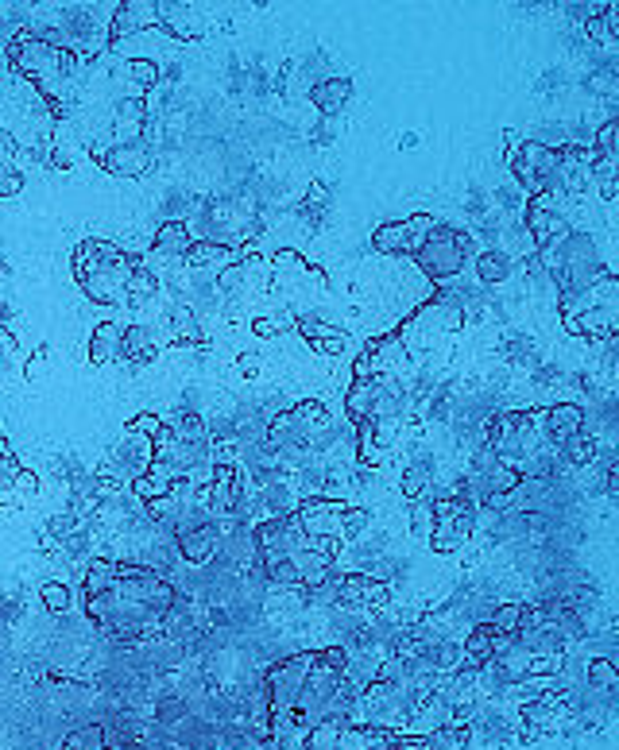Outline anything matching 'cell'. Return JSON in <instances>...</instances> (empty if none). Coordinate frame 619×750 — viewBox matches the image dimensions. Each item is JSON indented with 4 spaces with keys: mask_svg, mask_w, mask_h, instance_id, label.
Instances as JSON below:
<instances>
[{
    "mask_svg": "<svg viewBox=\"0 0 619 750\" xmlns=\"http://www.w3.org/2000/svg\"><path fill=\"white\" fill-rule=\"evenodd\" d=\"M136 260L128 252H120L117 244L109 240H97V236H86L78 248H74V279L82 283L89 302H101V306H128V275H132Z\"/></svg>",
    "mask_w": 619,
    "mask_h": 750,
    "instance_id": "obj_1",
    "label": "cell"
},
{
    "mask_svg": "<svg viewBox=\"0 0 619 750\" xmlns=\"http://www.w3.org/2000/svg\"><path fill=\"white\" fill-rule=\"evenodd\" d=\"M217 549H221V526L213 519H198L190 522V526H182V534H178V557L186 561V565H209L213 557H217Z\"/></svg>",
    "mask_w": 619,
    "mask_h": 750,
    "instance_id": "obj_2",
    "label": "cell"
},
{
    "mask_svg": "<svg viewBox=\"0 0 619 750\" xmlns=\"http://www.w3.org/2000/svg\"><path fill=\"white\" fill-rule=\"evenodd\" d=\"M144 31H159V12L155 4H140V0H124L113 8V20H109V43L120 47Z\"/></svg>",
    "mask_w": 619,
    "mask_h": 750,
    "instance_id": "obj_3",
    "label": "cell"
},
{
    "mask_svg": "<svg viewBox=\"0 0 619 750\" xmlns=\"http://www.w3.org/2000/svg\"><path fill=\"white\" fill-rule=\"evenodd\" d=\"M418 263L430 271V275H453L461 267V236H453L449 229H434L426 236V244L418 248Z\"/></svg>",
    "mask_w": 619,
    "mask_h": 750,
    "instance_id": "obj_4",
    "label": "cell"
},
{
    "mask_svg": "<svg viewBox=\"0 0 619 750\" xmlns=\"http://www.w3.org/2000/svg\"><path fill=\"white\" fill-rule=\"evenodd\" d=\"M430 232H434V221H430V217H411V221H403V225H384V229H376L372 232V244H376V252H418Z\"/></svg>",
    "mask_w": 619,
    "mask_h": 750,
    "instance_id": "obj_5",
    "label": "cell"
},
{
    "mask_svg": "<svg viewBox=\"0 0 619 750\" xmlns=\"http://www.w3.org/2000/svg\"><path fill=\"white\" fill-rule=\"evenodd\" d=\"M97 159H101V171L117 174V178H140L151 171V151L140 140H117Z\"/></svg>",
    "mask_w": 619,
    "mask_h": 750,
    "instance_id": "obj_6",
    "label": "cell"
},
{
    "mask_svg": "<svg viewBox=\"0 0 619 750\" xmlns=\"http://www.w3.org/2000/svg\"><path fill=\"white\" fill-rule=\"evenodd\" d=\"M236 499H240V472L236 464H213V480L206 488L209 515H236Z\"/></svg>",
    "mask_w": 619,
    "mask_h": 750,
    "instance_id": "obj_7",
    "label": "cell"
},
{
    "mask_svg": "<svg viewBox=\"0 0 619 750\" xmlns=\"http://www.w3.org/2000/svg\"><path fill=\"white\" fill-rule=\"evenodd\" d=\"M190 244H194V232H190V225H186V221H163V225L155 229V240H151V256L144 263H155V260H186Z\"/></svg>",
    "mask_w": 619,
    "mask_h": 750,
    "instance_id": "obj_8",
    "label": "cell"
},
{
    "mask_svg": "<svg viewBox=\"0 0 619 750\" xmlns=\"http://www.w3.org/2000/svg\"><path fill=\"white\" fill-rule=\"evenodd\" d=\"M151 461H155V441L151 437H144V433H132L124 430V441H120L117 449V468L128 476V480H136V476H144L151 468Z\"/></svg>",
    "mask_w": 619,
    "mask_h": 750,
    "instance_id": "obj_9",
    "label": "cell"
},
{
    "mask_svg": "<svg viewBox=\"0 0 619 750\" xmlns=\"http://www.w3.org/2000/svg\"><path fill=\"white\" fill-rule=\"evenodd\" d=\"M155 352H159V341H155V333H151L144 321L124 325L117 360H128V364H151V360H155Z\"/></svg>",
    "mask_w": 619,
    "mask_h": 750,
    "instance_id": "obj_10",
    "label": "cell"
},
{
    "mask_svg": "<svg viewBox=\"0 0 619 750\" xmlns=\"http://www.w3.org/2000/svg\"><path fill=\"white\" fill-rule=\"evenodd\" d=\"M167 341H171V345H202L198 314H194L186 302H175V306L167 310Z\"/></svg>",
    "mask_w": 619,
    "mask_h": 750,
    "instance_id": "obj_11",
    "label": "cell"
},
{
    "mask_svg": "<svg viewBox=\"0 0 619 750\" xmlns=\"http://www.w3.org/2000/svg\"><path fill=\"white\" fill-rule=\"evenodd\" d=\"M120 333H124L120 321H97V329H93V337H89V364H93V368H105L109 360H117Z\"/></svg>",
    "mask_w": 619,
    "mask_h": 750,
    "instance_id": "obj_12",
    "label": "cell"
},
{
    "mask_svg": "<svg viewBox=\"0 0 619 750\" xmlns=\"http://www.w3.org/2000/svg\"><path fill=\"white\" fill-rule=\"evenodd\" d=\"M295 325H298V333H302V337L314 345V352H325V356H337V352L345 348V341H349V337H345L337 325H325V321L298 318Z\"/></svg>",
    "mask_w": 619,
    "mask_h": 750,
    "instance_id": "obj_13",
    "label": "cell"
},
{
    "mask_svg": "<svg viewBox=\"0 0 619 750\" xmlns=\"http://www.w3.org/2000/svg\"><path fill=\"white\" fill-rule=\"evenodd\" d=\"M353 97V82L349 78H329V82H318L310 89V101L322 109V113H341V105Z\"/></svg>",
    "mask_w": 619,
    "mask_h": 750,
    "instance_id": "obj_14",
    "label": "cell"
},
{
    "mask_svg": "<svg viewBox=\"0 0 619 750\" xmlns=\"http://www.w3.org/2000/svg\"><path fill=\"white\" fill-rule=\"evenodd\" d=\"M163 418V426L175 433L178 441H209L206 437V422H202V414H194V410H171V414H159Z\"/></svg>",
    "mask_w": 619,
    "mask_h": 750,
    "instance_id": "obj_15",
    "label": "cell"
},
{
    "mask_svg": "<svg viewBox=\"0 0 619 750\" xmlns=\"http://www.w3.org/2000/svg\"><path fill=\"white\" fill-rule=\"evenodd\" d=\"M155 290H159V275H155L144 260H136L132 275H128V290H124V294H128V306H144V302H151Z\"/></svg>",
    "mask_w": 619,
    "mask_h": 750,
    "instance_id": "obj_16",
    "label": "cell"
},
{
    "mask_svg": "<svg viewBox=\"0 0 619 750\" xmlns=\"http://www.w3.org/2000/svg\"><path fill=\"white\" fill-rule=\"evenodd\" d=\"M117 584V561H105V557H93L86 565V596H105L109 588Z\"/></svg>",
    "mask_w": 619,
    "mask_h": 750,
    "instance_id": "obj_17",
    "label": "cell"
},
{
    "mask_svg": "<svg viewBox=\"0 0 619 750\" xmlns=\"http://www.w3.org/2000/svg\"><path fill=\"white\" fill-rule=\"evenodd\" d=\"M144 116H148V109H144L140 97H124V101H117V109H113V124H117V132H124V136H136V132H144Z\"/></svg>",
    "mask_w": 619,
    "mask_h": 750,
    "instance_id": "obj_18",
    "label": "cell"
},
{
    "mask_svg": "<svg viewBox=\"0 0 619 750\" xmlns=\"http://www.w3.org/2000/svg\"><path fill=\"white\" fill-rule=\"evenodd\" d=\"M124 70H128V82L136 89V97H144V93L155 89V82H159L155 58H124Z\"/></svg>",
    "mask_w": 619,
    "mask_h": 750,
    "instance_id": "obj_19",
    "label": "cell"
},
{
    "mask_svg": "<svg viewBox=\"0 0 619 750\" xmlns=\"http://www.w3.org/2000/svg\"><path fill=\"white\" fill-rule=\"evenodd\" d=\"M24 182H28V174L20 171L16 163H0V202L20 198V194H24Z\"/></svg>",
    "mask_w": 619,
    "mask_h": 750,
    "instance_id": "obj_20",
    "label": "cell"
},
{
    "mask_svg": "<svg viewBox=\"0 0 619 750\" xmlns=\"http://www.w3.org/2000/svg\"><path fill=\"white\" fill-rule=\"evenodd\" d=\"M128 430H132V433H144V437H151L155 445H159V441L167 437V426H163V418H159V414H136V418L128 422Z\"/></svg>",
    "mask_w": 619,
    "mask_h": 750,
    "instance_id": "obj_21",
    "label": "cell"
},
{
    "mask_svg": "<svg viewBox=\"0 0 619 750\" xmlns=\"http://www.w3.org/2000/svg\"><path fill=\"white\" fill-rule=\"evenodd\" d=\"M295 314H287V310H283V314H275V318H256V321H252V333H256V337H279V333H283V329H291V325H295Z\"/></svg>",
    "mask_w": 619,
    "mask_h": 750,
    "instance_id": "obj_22",
    "label": "cell"
},
{
    "mask_svg": "<svg viewBox=\"0 0 619 750\" xmlns=\"http://www.w3.org/2000/svg\"><path fill=\"white\" fill-rule=\"evenodd\" d=\"M43 604L51 607V611H70V604H74V600H70V588L59 584V580H55V584H43Z\"/></svg>",
    "mask_w": 619,
    "mask_h": 750,
    "instance_id": "obj_23",
    "label": "cell"
},
{
    "mask_svg": "<svg viewBox=\"0 0 619 750\" xmlns=\"http://www.w3.org/2000/svg\"><path fill=\"white\" fill-rule=\"evenodd\" d=\"M12 491H16V495H24V499L39 495V476H35L31 468H16V476H12Z\"/></svg>",
    "mask_w": 619,
    "mask_h": 750,
    "instance_id": "obj_24",
    "label": "cell"
},
{
    "mask_svg": "<svg viewBox=\"0 0 619 750\" xmlns=\"http://www.w3.org/2000/svg\"><path fill=\"white\" fill-rule=\"evenodd\" d=\"M480 275H484L488 283H496V279H503V275H507V260H503V256H496V252L480 256Z\"/></svg>",
    "mask_w": 619,
    "mask_h": 750,
    "instance_id": "obj_25",
    "label": "cell"
},
{
    "mask_svg": "<svg viewBox=\"0 0 619 750\" xmlns=\"http://www.w3.org/2000/svg\"><path fill=\"white\" fill-rule=\"evenodd\" d=\"M0 360H8V364L20 360V341H16V333L8 325H0Z\"/></svg>",
    "mask_w": 619,
    "mask_h": 750,
    "instance_id": "obj_26",
    "label": "cell"
},
{
    "mask_svg": "<svg viewBox=\"0 0 619 750\" xmlns=\"http://www.w3.org/2000/svg\"><path fill=\"white\" fill-rule=\"evenodd\" d=\"M47 360H51V348H47V345H43V348H35V352H31V360H28V364H24V379H28V383H35V379H39V372H43V364H47Z\"/></svg>",
    "mask_w": 619,
    "mask_h": 750,
    "instance_id": "obj_27",
    "label": "cell"
},
{
    "mask_svg": "<svg viewBox=\"0 0 619 750\" xmlns=\"http://www.w3.org/2000/svg\"><path fill=\"white\" fill-rule=\"evenodd\" d=\"M236 372L244 375V379H256V375H260V356H256V352L236 356Z\"/></svg>",
    "mask_w": 619,
    "mask_h": 750,
    "instance_id": "obj_28",
    "label": "cell"
},
{
    "mask_svg": "<svg viewBox=\"0 0 619 750\" xmlns=\"http://www.w3.org/2000/svg\"><path fill=\"white\" fill-rule=\"evenodd\" d=\"M403 491H407V495H418V491H422V476H418V472H411V476L403 480Z\"/></svg>",
    "mask_w": 619,
    "mask_h": 750,
    "instance_id": "obj_29",
    "label": "cell"
},
{
    "mask_svg": "<svg viewBox=\"0 0 619 750\" xmlns=\"http://www.w3.org/2000/svg\"><path fill=\"white\" fill-rule=\"evenodd\" d=\"M322 202H325V186L314 182V186H310V205H322Z\"/></svg>",
    "mask_w": 619,
    "mask_h": 750,
    "instance_id": "obj_30",
    "label": "cell"
},
{
    "mask_svg": "<svg viewBox=\"0 0 619 750\" xmlns=\"http://www.w3.org/2000/svg\"><path fill=\"white\" fill-rule=\"evenodd\" d=\"M4 449H8V445H4V433H0V453H4Z\"/></svg>",
    "mask_w": 619,
    "mask_h": 750,
    "instance_id": "obj_31",
    "label": "cell"
}]
</instances>
